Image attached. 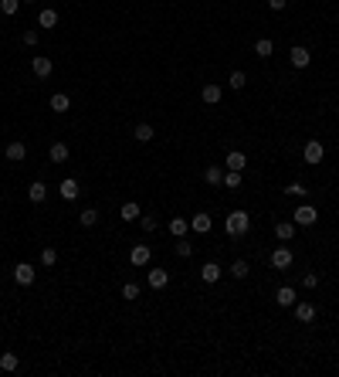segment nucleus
Here are the masks:
<instances>
[{
	"mask_svg": "<svg viewBox=\"0 0 339 377\" xmlns=\"http://www.w3.org/2000/svg\"><path fill=\"white\" fill-rule=\"evenodd\" d=\"M248 228H251V214H248V211H231V214H227L224 231L231 235V238H241Z\"/></svg>",
	"mask_w": 339,
	"mask_h": 377,
	"instance_id": "1",
	"label": "nucleus"
},
{
	"mask_svg": "<svg viewBox=\"0 0 339 377\" xmlns=\"http://www.w3.org/2000/svg\"><path fill=\"white\" fill-rule=\"evenodd\" d=\"M295 224H302V228H312V224H316L319 221V211L312 204H302V207H295Z\"/></svg>",
	"mask_w": 339,
	"mask_h": 377,
	"instance_id": "2",
	"label": "nucleus"
},
{
	"mask_svg": "<svg viewBox=\"0 0 339 377\" xmlns=\"http://www.w3.org/2000/svg\"><path fill=\"white\" fill-rule=\"evenodd\" d=\"M302 157H305V163H312V167H316V163H322V157H326V146H322L319 139H309L305 149H302Z\"/></svg>",
	"mask_w": 339,
	"mask_h": 377,
	"instance_id": "3",
	"label": "nucleus"
},
{
	"mask_svg": "<svg viewBox=\"0 0 339 377\" xmlns=\"http://www.w3.org/2000/svg\"><path fill=\"white\" fill-rule=\"evenodd\" d=\"M288 61H292L295 68H309V61H312V55H309V48L295 45L292 51H288Z\"/></svg>",
	"mask_w": 339,
	"mask_h": 377,
	"instance_id": "4",
	"label": "nucleus"
},
{
	"mask_svg": "<svg viewBox=\"0 0 339 377\" xmlns=\"http://www.w3.org/2000/svg\"><path fill=\"white\" fill-rule=\"evenodd\" d=\"M288 265H292V251H288V248H275V251H271V269L285 272Z\"/></svg>",
	"mask_w": 339,
	"mask_h": 377,
	"instance_id": "5",
	"label": "nucleus"
},
{
	"mask_svg": "<svg viewBox=\"0 0 339 377\" xmlns=\"http://www.w3.org/2000/svg\"><path fill=\"white\" fill-rule=\"evenodd\" d=\"M31 68H34V75H37V79H48L55 65H51V58H45V55H34V58H31Z\"/></svg>",
	"mask_w": 339,
	"mask_h": 377,
	"instance_id": "6",
	"label": "nucleus"
},
{
	"mask_svg": "<svg viewBox=\"0 0 339 377\" xmlns=\"http://www.w3.org/2000/svg\"><path fill=\"white\" fill-rule=\"evenodd\" d=\"M149 258H153V251H149L146 245H136V248L129 251V262H133L136 269H143V265H149Z\"/></svg>",
	"mask_w": 339,
	"mask_h": 377,
	"instance_id": "7",
	"label": "nucleus"
},
{
	"mask_svg": "<svg viewBox=\"0 0 339 377\" xmlns=\"http://www.w3.org/2000/svg\"><path fill=\"white\" fill-rule=\"evenodd\" d=\"M14 279H17L21 286H31V282H34V265H31V262H17V269H14Z\"/></svg>",
	"mask_w": 339,
	"mask_h": 377,
	"instance_id": "8",
	"label": "nucleus"
},
{
	"mask_svg": "<svg viewBox=\"0 0 339 377\" xmlns=\"http://www.w3.org/2000/svg\"><path fill=\"white\" fill-rule=\"evenodd\" d=\"M224 167L227 170H244V167H248V157H244V153H241V149H231V153H227V160H224Z\"/></svg>",
	"mask_w": 339,
	"mask_h": 377,
	"instance_id": "9",
	"label": "nucleus"
},
{
	"mask_svg": "<svg viewBox=\"0 0 339 377\" xmlns=\"http://www.w3.org/2000/svg\"><path fill=\"white\" fill-rule=\"evenodd\" d=\"M4 153H7V160H11V163H21L24 157H27V146H24L21 139H14V143H7V149H4Z\"/></svg>",
	"mask_w": 339,
	"mask_h": 377,
	"instance_id": "10",
	"label": "nucleus"
},
{
	"mask_svg": "<svg viewBox=\"0 0 339 377\" xmlns=\"http://www.w3.org/2000/svg\"><path fill=\"white\" fill-rule=\"evenodd\" d=\"M149 286H153V289H166L169 286V272H166V269H149Z\"/></svg>",
	"mask_w": 339,
	"mask_h": 377,
	"instance_id": "11",
	"label": "nucleus"
},
{
	"mask_svg": "<svg viewBox=\"0 0 339 377\" xmlns=\"http://www.w3.org/2000/svg\"><path fill=\"white\" fill-rule=\"evenodd\" d=\"M295 316H299V323H312L316 320V306L312 303H295Z\"/></svg>",
	"mask_w": 339,
	"mask_h": 377,
	"instance_id": "12",
	"label": "nucleus"
},
{
	"mask_svg": "<svg viewBox=\"0 0 339 377\" xmlns=\"http://www.w3.org/2000/svg\"><path fill=\"white\" fill-rule=\"evenodd\" d=\"M200 99H203L207 105L221 102V85H217V82H210V85H203V89H200Z\"/></svg>",
	"mask_w": 339,
	"mask_h": 377,
	"instance_id": "13",
	"label": "nucleus"
},
{
	"mask_svg": "<svg viewBox=\"0 0 339 377\" xmlns=\"http://www.w3.org/2000/svg\"><path fill=\"white\" fill-rule=\"evenodd\" d=\"M221 275H224V269H221L217 262H207V265L200 269V279H203V282H217Z\"/></svg>",
	"mask_w": 339,
	"mask_h": 377,
	"instance_id": "14",
	"label": "nucleus"
},
{
	"mask_svg": "<svg viewBox=\"0 0 339 377\" xmlns=\"http://www.w3.org/2000/svg\"><path fill=\"white\" fill-rule=\"evenodd\" d=\"M275 235H278V241H292L295 238V221H278V224H275Z\"/></svg>",
	"mask_w": 339,
	"mask_h": 377,
	"instance_id": "15",
	"label": "nucleus"
},
{
	"mask_svg": "<svg viewBox=\"0 0 339 377\" xmlns=\"http://www.w3.org/2000/svg\"><path fill=\"white\" fill-rule=\"evenodd\" d=\"M203 180L210 183V187H221V183H224V170H221V167H207V170H203Z\"/></svg>",
	"mask_w": 339,
	"mask_h": 377,
	"instance_id": "16",
	"label": "nucleus"
},
{
	"mask_svg": "<svg viewBox=\"0 0 339 377\" xmlns=\"http://www.w3.org/2000/svg\"><path fill=\"white\" fill-rule=\"evenodd\" d=\"M190 231V221H183V217H169V235L173 238H183Z\"/></svg>",
	"mask_w": 339,
	"mask_h": 377,
	"instance_id": "17",
	"label": "nucleus"
},
{
	"mask_svg": "<svg viewBox=\"0 0 339 377\" xmlns=\"http://www.w3.org/2000/svg\"><path fill=\"white\" fill-rule=\"evenodd\" d=\"M27 197H31L34 204H41V201H45V197H48V187H45V183H41V180H34L31 187H27Z\"/></svg>",
	"mask_w": 339,
	"mask_h": 377,
	"instance_id": "18",
	"label": "nucleus"
},
{
	"mask_svg": "<svg viewBox=\"0 0 339 377\" xmlns=\"http://www.w3.org/2000/svg\"><path fill=\"white\" fill-rule=\"evenodd\" d=\"M51 109H55V112H68V109H71V99H68L65 92H55V95H51Z\"/></svg>",
	"mask_w": 339,
	"mask_h": 377,
	"instance_id": "19",
	"label": "nucleus"
},
{
	"mask_svg": "<svg viewBox=\"0 0 339 377\" xmlns=\"http://www.w3.org/2000/svg\"><path fill=\"white\" fill-rule=\"evenodd\" d=\"M210 224H214V221H210L207 214H197V217H190V228L197 231V235H207V231H210Z\"/></svg>",
	"mask_w": 339,
	"mask_h": 377,
	"instance_id": "20",
	"label": "nucleus"
},
{
	"mask_svg": "<svg viewBox=\"0 0 339 377\" xmlns=\"http://www.w3.org/2000/svg\"><path fill=\"white\" fill-rule=\"evenodd\" d=\"M275 299H278V306H295V289L292 286H282L278 292H275Z\"/></svg>",
	"mask_w": 339,
	"mask_h": 377,
	"instance_id": "21",
	"label": "nucleus"
},
{
	"mask_svg": "<svg viewBox=\"0 0 339 377\" xmlns=\"http://www.w3.org/2000/svg\"><path fill=\"white\" fill-rule=\"evenodd\" d=\"M271 51H275L271 37H258V41H255V55L258 58H271Z\"/></svg>",
	"mask_w": 339,
	"mask_h": 377,
	"instance_id": "22",
	"label": "nucleus"
},
{
	"mask_svg": "<svg viewBox=\"0 0 339 377\" xmlns=\"http://www.w3.org/2000/svg\"><path fill=\"white\" fill-rule=\"evenodd\" d=\"M78 224H81V228H92V224H99V211H95V207H85V211L78 214Z\"/></svg>",
	"mask_w": 339,
	"mask_h": 377,
	"instance_id": "23",
	"label": "nucleus"
},
{
	"mask_svg": "<svg viewBox=\"0 0 339 377\" xmlns=\"http://www.w3.org/2000/svg\"><path fill=\"white\" fill-rule=\"evenodd\" d=\"M119 214H122V221H139V214H143V211H139V204H136V201H129V204H122V211H119Z\"/></svg>",
	"mask_w": 339,
	"mask_h": 377,
	"instance_id": "24",
	"label": "nucleus"
},
{
	"mask_svg": "<svg viewBox=\"0 0 339 377\" xmlns=\"http://www.w3.org/2000/svg\"><path fill=\"white\" fill-rule=\"evenodd\" d=\"M133 136L139 139V143H149V139L156 136V133H153V126H149V123H139V126H136V133H133Z\"/></svg>",
	"mask_w": 339,
	"mask_h": 377,
	"instance_id": "25",
	"label": "nucleus"
},
{
	"mask_svg": "<svg viewBox=\"0 0 339 377\" xmlns=\"http://www.w3.org/2000/svg\"><path fill=\"white\" fill-rule=\"evenodd\" d=\"M17 367H21L17 354H0V370H7V374H11V370H17Z\"/></svg>",
	"mask_w": 339,
	"mask_h": 377,
	"instance_id": "26",
	"label": "nucleus"
},
{
	"mask_svg": "<svg viewBox=\"0 0 339 377\" xmlns=\"http://www.w3.org/2000/svg\"><path fill=\"white\" fill-rule=\"evenodd\" d=\"M55 24H58V14L51 11V7L37 14V27H55Z\"/></svg>",
	"mask_w": 339,
	"mask_h": 377,
	"instance_id": "27",
	"label": "nucleus"
},
{
	"mask_svg": "<svg viewBox=\"0 0 339 377\" xmlns=\"http://www.w3.org/2000/svg\"><path fill=\"white\" fill-rule=\"evenodd\" d=\"M227 85H231L234 92H241L244 85H248V75H244V71H231V79H227Z\"/></svg>",
	"mask_w": 339,
	"mask_h": 377,
	"instance_id": "28",
	"label": "nucleus"
},
{
	"mask_svg": "<svg viewBox=\"0 0 339 377\" xmlns=\"http://www.w3.org/2000/svg\"><path fill=\"white\" fill-rule=\"evenodd\" d=\"M61 197H65V201H75V197H78V183H75V180H61Z\"/></svg>",
	"mask_w": 339,
	"mask_h": 377,
	"instance_id": "29",
	"label": "nucleus"
},
{
	"mask_svg": "<svg viewBox=\"0 0 339 377\" xmlns=\"http://www.w3.org/2000/svg\"><path fill=\"white\" fill-rule=\"evenodd\" d=\"M248 272H251V265L244 262V258H237V262L231 265V275H234V279H248Z\"/></svg>",
	"mask_w": 339,
	"mask_h": 377,
	"instance_id": "30",
	"label": "nucleus"
},
{
	"mask_svg": "<svg viewBox=\"0 0 339 377\" xmlns=\"http://www.w3.org/2000/svg\"><path fill=\"white\" fill-rule=\"evenodd\" d=\"M51 160H55V163L68 160V146H65V143H51Z\"/></svg>",
	"mask_w": 339,
	"mask_h": 377,
	"instance_id": "31",
	"label": "nucleus"
},
{
	"mask_svg": "<svg viewBox=\"0 0 339 377\" xmlns=\"http://www.w3.org/2000/svg\"><path fill=\"white\" fill-rule=\"evenodd\" d=\"M0 11L7 14V17H14V14L21 11V0H0Z\"/></svg>",
	"mask_w": 339,
	"mask_h": 377,
	"instance_id": "32",
	"label": "nucleus"
},
{
	"mask_svg": "<svg viewBox=\"0 0 339 377\" xmlns=\"http://www.w3.org/2000/svg\"><path fill=\"white\" fill-rule=\"evenodd\" d=\"M224 187H231V191L241 187V173H237V170H224Z\"/></svg>",
	"mask_w": 339,
	"mask_h": 377,
	"instance_id": "33",
	"label": "nucleus"
},
{
	"mask_svg": "<svg viewBox=\"0 0 339 377\" xmlns=\"http://www.w3.org/2000/svg\"><path fill=\"white\" fill-rule=\"evenodd\" d=\"M190 251H193V245L187 238H177V255H180V258H190Z\"/></svg>",
	"mask_w": 339,
	"mask_h": 377,
	"instance_id": "34",
	"label": "nucleus"
},
{
	"mask_svg": "<svg viewBox=\"0 0 339 377\" xmlns=\"http://www.w3.org/2000/svg\"><path fill=\"white\" fill-rule=\"evenodd\" d=\"M122 299H139V286H136V282H125V286H122Z\"/></svg>",
	"mask_w": 339,
	"mask_h": 377,
	"instance_id": "35",
	"label": "nucleus"
},
{
	"mask_svg": "<svg viewBox=\"0 0 339 377\" xmlns=\"http://www.w3.org/2000/svg\"><path fill=\"white\" fill-rule=\"evenodd\" d=\"M58 262V251L55 248H45L41 251V265H55Z\"/></svg>",
	"mask_w": 339,
	"mask_h": 377,
	"instance_id": "36",
	"label": "nucleus"
},
{
	"mask_svg": "<svg viewBox=\"0 0 339 377\" xmlns=\"http://www.w3.org/2000/svg\"><path fill=\"white\" fill-rule=\"evenodd\" d=\"M285 194H292V197H305V187H302L299 180H295V183H288V187H285Z\"/></svg>",
	"mask_w": 339,
	"mask_h": 377,
	"instance_id": "37",
	"label": "nucleus"
},
{
	"mask_svg": "<svg viewBox=\"0 0 339 377\" xmlns=\"http://www.w3.org/2000/svg\"><path fill=\"white\" fill-rule=\"evenodd\" d=\"M302 286H305V289H316V286H319V275H316V272H305V275H302Z\"/></svg>",
	"mask_w": 339,
	"mask_h": 377,
	"instance_id": "38",
	"label": "nucleus"
},
{
	"mask_svg": "<svg viewBox=\"0 0 339 377\" xmlns=\"http://www.w3.org/2000/svg\"><path fill=\"white\" fill-rule=\"evenodd\" d=\"M139 221H143V231H156V228H159L156 217H139Z\"/></svg>",
	"mask_w": 339,
	"mask_h": 377,
	"instance_id": "39",
	"label": "nucleus"
},
{
	"mask_svg": "<svg viewBox=\"0 0 339 377\" xmlns=\"http://www.w3.org/2000/svg\"><path fill=\"white\" fill-rule=\"evenodd\" d=\"M24 45H37V31H34V27H31V31H24Z\"/></svg>",
	"mask_w": 339,
	"mask_h": 377,
	"instance_id": "40",
	"label": "nucleus"
},
{
	"mask_svg": "<svg viewBox=\"0 0 339 377\" xmlns=\"http://www.w3.org/2000/svg\"><path fill=\"white\" fill-rule=\"evenodd\" d=\"M268 7H271V11H285V7H288V0H268Z\"/></svg>",
	"mask_w": 339,
	"mask_h": 377,
	"instance_id": "41",
	"label": "nucleus"
},
{
	"mask_svg": "<svg viewBox=\"0 0 339 377\" xmlns=\"http://www.w3.org/2000/svg\"><path fill=\"white\" fill-rule=\"evenodd\" d=\"M21 4H34V0H21Z\"/></svg>",
	"mask_w": 339,
	"mask_h": 377,
	"instance_id": "42",
	"label": "nucleus"
},
{
	"mask_svg": "<svg viewBox=\"0 0 339 377\" xmlns=\"http://www.w3.org/2000/svg\"><path fill=\"white\" fill-rule=\"evenodd\" d=\"M336 21H339V17H336Z\"/></svg>",
	"mask_w": 339,
	"mask_h": 377,
	"instance_id": "43",
	"label": "nucleus"
}]
</instances>
